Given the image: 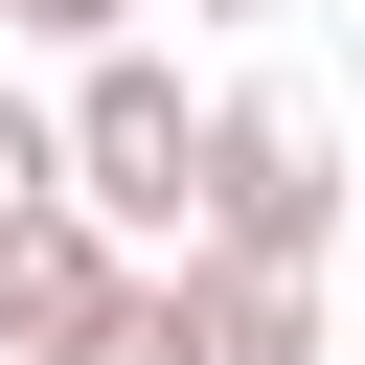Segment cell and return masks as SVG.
Wrapping results in <instances>:
<instances>
[{"label": "cell", "mask_w": 365, "mask_h": 365, "mask_svg": "<svg viewBox=\"0 0 365 365\" xmlns=\"http://www.w3.org/2000/svg\"><path fill=\"white\" fill-rule=\"evenodd\" d=\"M182 251L319 274V251H342V137H319L297 91H205V160H182Z\"/></svg>", "instance_id": "2"}, {"label": "cell", "mask_w": 365, "mask_h": 365, "mask_svg": "<svg viewBox=\"0 0 365 365\" xmlns=\"http://www.w3.org/2000/svg\"><path fill=\"white\" fill-rule=\"evenodd\" d=\"M0 205H46V114H23V91H0Z\"/></svg>", "instance_id": "7"}, {"label": "cell", "mask_w": 365, "mask_h": 365, "mask_svg": "<svg viewBox=\"0 0 365 365\" xmlns=\"http://www.w3.org/2000/svg\"><path fill=\"white\" fill-rule=\"evenodd\" d=\"M23 46H137V0H0Z\"/></svg>", "instance_id": "6"}, {"label": "cell", "mask_w": 365, "mask_h": 365, "mask_svg": "<svg viewBox=\"0 0 365 365\" xmlns=\"http://www.w3.org/2000/svg\"><path fill=\"white\" fill-rule=\"evenodd\" d=\"M182 23H319V0H182Z\"/></svg>", "instance_id": "8"}, {"label": "cell", "mask_w": 365, "mask_h": 365, "mask_svg": "<svg viewBox=\"0 0 365 365\" xmlns=\"http://www.w3.org/2000/svg\"><path fill=\"white\" fill-rule=\"evenodd\" d=\"M182 160H205V114H182V68L160 46H68V114H46V182L114 228V251H182Z\"/></svg>", "instance_id": "1"}, {"label": "cell", "mask_w": 365, "mask_h": 365, "mask_svg": "<svg viewBox=\"0 0 365 365\" xmlns=\"http://www.w3.org/2000/svg\"><path fill=\"white\" fill-rule=\"evenodd\" d=\"M68 365H205V342H182V274H160V251H137V274H114V297H91V342H68Z\"/></svg>", "instance_id": "5"}, {"label": "cell", "mask_w": 365, "mask_h": 365, "mask_svg": "<svg viewBox=\"0 0 365 365\" xmlns=\"http://www.w3.org/2000/svg\"><path fill=\"white\" fill-rule=\"evenodd\" d=\"M114 274H137V251H114V228H91L68 182H46V205H0V365H68Z\"/></svg>", "instance_id": "3"}, {"label": "cell", "mask_w": 365, "mask_h": 365, "mask_svg": "<svg viewBox=\"0 0 365 365\" xmlns=\"http://www.w3.org/2000/svg\"><path fill=\"white\" fill-rule=\"evenodd\" d=\"M160 274H182L205 365H319V274H251V251H160Z\"/></svg>", "instance_id": "4"}]
</instances>
